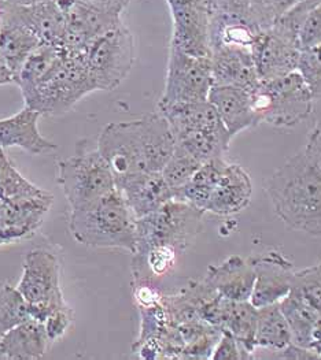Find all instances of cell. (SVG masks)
Wrapping results in <instances>:
<instances>
[{
  "label": "cell",
  "mask_w": 321,
  "mask_h": 360,
  "mask_svg": "<svg viewBox=\"0 0 321 360\" xmlns=\"http://www.w3.org/2000/svg\"><path fill=\"white\" fill-rule=\"evenodd\" d=\"M175 148V134L158 111L134 121L107 124L98 139V151L111 169L114 180L162 172Z\"/></svg>",
  "instance_id": "6da1fadb"
},
{
  "label": "cell",
  "mask_w": 321,
  "mask_h": 360,
  "mask_svg": "<svg viewBox=\"0 0 321 360\" xmlns=\"http://www.w3.org/2000/svg\"><path fill=\"white\" fill-rule=\"evenodd\" d=\"M276 215L291 229L321 234V166L303 153L291 156L265 182Z\"/></svg>",
  "instance_id": "7a4b0ae2"
},
{
  "label": "cell",
  "mask_w": 321,
  "mask_h": 360,
  "mask_svg": "<svg viewBox=\"0 0 321 360\" xmlns=\"http://www.w3.org/2000/svg\"><path fill=\"white\" fill-rule=\"evenodd\" d=\"M136 221L125 198L115 188L85 206L70 208L69 232L81 245L134 254Z\"/></svg>",
  "instance_id": "3957f363"
},
{
  "label": "cell",
  "mask_w": 321,
  "mask_h": 360,
  "mask_svg": "<svg viewBox=\"0 0 321 360\" xmlns=\"http://www.w3.org/2000/svg\"><path fill=\"white\" fill-rule=\"evenodd\" d=\"M205 211L180 200H169L136 221V251L143 255L156 247H170L183 254L202 229Z\"/></svg>",
  "instance_id": "277c9868"
},
{
  "label": "cell",
  "mask_w": 321,
  "mask_h": 360,
  "mask_svg": "<svg viewBox=\"0 0 321 360\" xmlns=\"http://www.w3.org/2000/svg\"><path fill=\"white\" fill-rule=\"evenodd\" d=\"M257 124L294 128L313 111L315 99L299 72L261 81L253 91Z\"/></svg>",
  "instance_id": "5b68a950"
},
{
  "label": "cell",
  "mask_w": 321,
  "mask_h": 360,
  "mask_svg": "<svg viewBox=\"0 0 321 360\" xmlns=\"http://www.w3.org/2000/svg\"><path fill=\"white\" fill-rule=\"evenodd\" d=\"M94 91L96 88L84 56L62 53L61 60L24 101L27 107L42 115H61L70 111Z\"/></svg>",
  "instance_id": "8992f818"
},
{
  "label": "cell",
  "mask_w": 321,
  "mask_h": 360,
  "mask_svg": "<svg viewBox=\"0 0 321 360\" xmlns=\"http://www.w3.org/2000/svg\"><path fill=\"white\" fill-rule=\"evenodd\" d=\"M56 182L70 208L85 206L115 189V180L105 158L96 150H80L56 163Z\"/></svg>",
  "instance_id": "52a82bcc"
},
{
  "label": "cell",
  "mask_w": 321,
  "mask_h": 360,
  "mask_svg": "<svg viewBox=\"0 0 321 360\" xmlns=\"http://www.w3.org/2000/svg\"><path fill=\"white\" fill-rule=\"evenodd\" d=\"M134 59V34L124 24L96 39L84 55L96 91L118 88L132 70Z\"/></svg>",
  "instance_id": "ba28073f"
},
{
  "label": "cell",
  "mask_w": 321,
  "mask_h": 360,
  "mask_svg": "<svg viewBox=\"0 0 321 360\" xmlns=\"http://www.w3.org/2000/svg\"><path fill=\"white\" fill-rule=\"evenodd\" d=\"M212 88L210 58L192 56L169 47L165 88L158 105L203 102L209 99Z\"/></svg>",
  "instance_id": "9c48e42d"
},
{
  "label": "cell",
  "mask_w": 321,
  "mask_h": 360,
  "mask_svg": "<svg viewBox=\"0 0 321 360\" xmlns=\"http://www.w3.org/2000/svg\"><path fill=\"white\" fill-rule=\"evenodd\" d=\"M172 17L170 46L192 56L212 58L209 0H166Z\"/></svg>",
  "instance_id": "30bf717a"
},
{
  "label": "cell",
  "mask_w": 321,
  "mask_h": 360,
  "mask_svg": "<svg viewBox=\"0 0 321 360\" xmlns=\"http://www.w3.org/2000/svg\"><path fill=\"white\" fill-rule=\"evenodd\" d=\"M17 288L32 306H66L61 288V263L50 251L34 250L27 254Z\"/></svg>",
  "instance_id": "8fae6325"
},
{
  "label": "cell",
  "mask_w": 321,
  "mask_h": 360,
  "mask_svg": "<svg viewBox=\"0 0 321 360\" xmlns=\"http://www.w3.org/2000/svg\"><path fill=\"white\" fill-rule=\"evenodd\" d=\"M248 259L256 273L250 303L260 309L282 302L293 289V262L277 250H269Z\"/></svg>",
  "instance_id": "7c38bea8"
},
{
  "label": "cell",
  "mask_w": 321,
  "mask_h": 360,
  "mask_svg": "<svg viewBox=\"0 0 321 360\" xmlns=\"http://www.w3.org/2000/svg\"><path fill=\"white\" fill-rule=\"evenodd\" d=\"M251 52L261 81L283 77L298 70L301 55L298 40L275 26L261 30Z\"/></svg>",
  "instance_id": "4fadbf2b"
},
{
  "label": "cell",
  "mask_w": 321,
  "mask_h": 360,
  "mask_svg": "<svg viewBox=\"0 0 321 360\" xmlns=\"http://www.w3.org/2000/svg\"><path fill=\"white\" fill-rule=\"evenodd\" d=\"M53 206L51 193L40 198L0 200V245L33 237Z\"/></svg>",
  "instance_id": "5bb4252c"
},
{
  "label": "cell",
  "mask_w": 321,
  "mask_h": 360,
  "mask_svg": "<svg viewBox=\"0 0 321 360\" xmlns=\"http://www.w3.org/2000/svg\"><path fill=\"white\" fill-rule=\"evenodd\" d=\"M134 218L140 219L173 199V191L160 172L137 173L115 180Z\"/></svg>",
  "instance_id": "9a60e30c"
},
{
  "label": "cell",
  "mask_w": 321,
  "mask_h": 360,
  "mask_svg": "<svg viewBox=\"0 0 321 360\" xmlns=\"http://www.w3.org/2000/svg\"><path fill=\"white\" fill-rule=\"evenodd\" d=\"M256 273L250 259L239 255L227 257L208 269L203 283L215 295L231 302H248L251 297Z\"/></svg>",
  "instance_id": "2e32d148"
},
{
  "label": "cell",
  "mask_w": 321,
  "mask_h": 360,
  "mask_svg": "<svg viewBox=\"0 0 321 360\" xmlns=\"http://www.w3.org/2000/svg\"><path fill=\"white\" fill-rule=\"evenodd\" d=\"M253 182L250 174L237 163L225 165L222 174L214 185L205 212L229 217L241 212L250 205Z\"/></svg>",
  "instance_id": "e0dca14e"
},
{
  "label": "cell",
  "mask_w": 321,
  "mask_h": 360,
  "mask_svg": "<svg viewBox=\"0 0 321 360\" xmlns=\"http://www.w3.org/2000/svg\"><path fill=\"white\" fill-rule=\"evenodd\" d=\"M42 114L24 107L17 114L0 120V148L18 147L30 155L50 154L58 146L46 139L39 130Z\"/></svg>",
  "instance_id": "ac0fdd59"
},
{
  "label": "cell",
  "mask_w": 321,
  "mask_h": 360,
  "mask_svg": "<svg viewBox=\"0 0 321 360\" xmlns=\"http://www.w3.org/2000/svg\"><path fill=\"white\" fill-rule=\"evenodd\" d=\"M213 85L238 86L253 92L261 82L253 52L238 47H220L212 51Z\"/></svg>",
  "instance_id": "d6986e66"
},
{
  "label": "cell",
  "mask_w": 321,
  "mask_h": 360,
  "mask_svg": "<svg viewBox=\"0 0 321 360\" xmlns=\"http://www.w3.org/2000/svg\"><path fill=\"white\" fill-rule=\"evenodd\" d=\"M208 101L213 104L232 139L243 130L258 125L253 92L247 89L228 85H213Z\"/></svg>",
  "instance_id": "ffe728a7"
},
{
  "label": "cell",
  "mask_w": 321,
  "mask_h": 360,
  "mask_svg": "<svg viewBox=\"0 0 321 360\" xmlns=\"http://www.w3.org/2000/svg\"><path fill=\"white\" fill-rule=\"evenodd\" d=\"M279 306L289 322L293 344L317 354L321 359V309L293 290Z\"/></svg>",
  "instance_id": "44dd1931"
},
{
  "label": "cell",
  "mask_w": 321,
  "mask_h": 360,
  "mask_svg": "<svg viewBox=\"0 0 321 360\" xmlns=\"http://www.w3.org/2000/svg\"><path fill=\"white\" fill-rule=\"evenodd\" d=\"M32 29L43 44L61 47L66 34V18L56 0L33 6H0Z\"/></svg>",
  "instance_id": "7402d4cb"
},
{
  "label": "cell",
  "mask_w": 321,
  "mask_h": 360,
  "mask_svg": "<svg viewBox=\"0 0 321 360\" xmlns=\"http://www.w3.org/2000/svg\"><path fill=\"white\" fill-rule=\"evenodd\" d=\"M40 44L43 43L32 29L10 11L0 8V52L14 77Z\"/></svg>",
  "instance_id": "603a6c76"
},
{
  "label": "cell",
  "mask_w": 321,
  "mask_h": 360,
  "mask_svg": "<svg viewBox=\"0 0 321 360\" xmlns=\"http://www.w3.org/2000/svg\"><path fill=\"white\" fill-rule=\"evenodd\" d=\"M51 341L43 322L29 318L0 337V355L6 359H40Z\"/></svg>",
  "instance_id": "cb8c5ba5"
},
{
  "label": "cell",
  "mask_w": 321,
  "mask_h": 360,
  "mask_svg": "<svg viewBox=\"0 0 321 360\" xmlns=\"http://www.w3.org/2000/svg\"><path fill=\"white\" fill-rule=\"evenodd\" d=\"M293 344L289 322L279 303L257 309V325L254 335L256 348H267L273 352Z\"/></svg>",
  "instance_id": "d4e9b609"
},
{
  "label": "cell",
  "mask_w": 321,
  "mask_h": 360,
  "mask_svg": "<svg viewBox=\"0 0 321 360\" xmlns=\"http://www.w3.org/2000/svg\"><path fill=\"white\" fill-rule=\"evenodd\" d=\"M61 50L50 44H40L30 53L21 70L14 77V82L21 88L24 99L51 72V69L61 60Z\"/></svg>",
  "instance_id": "484cf974"
},
{
  "label": "cell",
  "mask_w": 321,
  "mask_h": 360,
  "mask_svg": "<svg viewBox=\"0 0 321 360\" xmlns=\"http://www.w3.org/2000/svg\"><path fill=\"white\" fill-rule=\"evenodd\" d=\"M49 195L47 191L27 181L0 148V200H18Z\"/></svg>",
  "instance_id": "4316f807"
},
{
  "label": "cell",
  "mask_w": 321,
  "mask_h": 360,
  "mask_svg": "<svg viewBox=\"0 0 321 360\" xmlns=\"http://www.w3.org/2000/svg\"><path fill=\"white\" fill-rule=\"evenodd\" d=\"M30 318L29 303L17 286L0 288V337Z\"/></svg>",
  "instance_id": "83f0119b"
},
{
  "label": "cell",
  "mask_w": 321,
  "mask_h": 360,
  "mask_svg": "<svg viewBox=\"0 0 321 360\" xmlns=\"http://www.w3.org/2000/svg\"><path fill=\"white\" fill-rule=\"evenodd\" d=\"M202 165L203 163L198 160L195 156L188 154L187 151L176 146L175 153L160 172L163 179L173 191V198L175 192L183 185H186Z\"/></svg>",
  "instance_id": "f1b7e54d"
},
{
  "label": "cell",
  "mask_w": 321,
  "mask_h": 360,
  "mask_svg": "<svg viewBox=\"0 0 321 360\" xmlns=\"http://www.w3.org/2000/svg\"><path fill=\"white\" fill-rule=\"evenodd\" d=\"M291 290L321 309V262L295 271Z\"/></svg>",
  "instance_id": "f546056e"
},
{
  "label": "cell",
  "mask_w": 321,
  "mask_h": 360,
  "mask_svg": "<svg viewBox=\"0 0 321 360\" xmlns=\"http://www.w3.org/2000/svg\"><path fill=\"white\" fill-rule=\"evenodd\" d=\"M298 72L309 86L315 102L321 101V44L301 50Z\"/></svg>",
  "instance_id": "4dcf8cb0"
},
{
  "label": "cell",
  "mask_w": 321,
  "mask_h": 360,
  "mask_svg": "<svg viewBox=\"0 0 321 360\" xmlns=\"http://www.w3.org/2000/svg\"><path fill=\"white\" fill-rule=\"evenodd\" d=\"M299 1L302 0H250V4L258 25L264 30Z\"/></svg>",
  "instance_id": "1f68e13d"
},
{
  "label": "cell",
  "mask_w": 321,
  "mask_h": 360,
  "mask_svg": "<svg viewBox=\"0 0 321 360\" xmlns=\"http://www.w3.org/2000/svg\"><path fill=\"white\" fill-rule=\"evenodd\" d=\"M298 41L301 50L321 44V0L317 1L306 14L299 26Z\"/></svg>",
  "instance_id": "d6a6232c"
},
{
  "label": "cell",
  "mask_w": 321,
  "mask_h": 360,
  "mask_svg": "<svg viewBox=\"0 0 321 360\" xmlns=\"http://www.w3.org/2000/svg\"><path fill=\"white\" fill-rule=\"evenodd\" d=\"M210 359H251V356L246 354V351L241 348V344L238 342V340L234 335L222 330V333L220 335V338L214 347L213 352L210 355Z\"/></svg>",
  "instance_id": "836d02e7"
},
{
  "label": "cell",
  "mask_w": 321,
  "mask_h": 360,
  "mask_svg": "<svg viewBox=\"0 0 321 360\" xmlns=\"http://www.w3.org/2000/svg\"><path fill=\"white\" fill-rule=\"evenodd\" d=\"M73 309L69 306L55 309L53 314L43 322L47 330V335L51 342L61 340L73 322Z\"/></svg>",
  "instance_id": "e575fe53"
},
{
  "label": "cell",
  "mask_w": 321,
  "mask_h": 360,
  "mask_svg": "<svg viewBox=\"0 0 321 360\" xmlns=\"http://www.w3.org/2000/svg\"><path fill=\"white\" fill-rule=\"evenodd\" d=\"M75 1L80 3L85 7L94 8V10L106 11V13H115V14L122 15L124 10L127 8V6L132 0H75Z\"/></svg>",
  "instance_id": "d590c367"
},
{
  "label": "cell",
  "mask_w": 321,
  "mask_h": 360,
  "mask_svg": "<svg viewBox=\"0 0 321 360\" xmlns=\"http://www.w3.org/2000/svg\"><path fill=\"white\" fill-rule=\"evenodd\" d=\"M303 154L321 166V120L316 124V127L312 129Z\"/></svg>",
  "instance_id": "8d00e7d4"
},
{
  "label": "cell",
  "mask_w": 321,
  "mask_h": 360,
  "mask_svg": "<svg viewBox=\"0 0 321 360\" xmlns=\"http://www.w3.org/2000/svg\"><path fill=\"white\" fill-rule=\"evenodd\" d=\"M14 82V76L11 73V70L8 69L1 52H0V85H6Z\"/></svg>",
  "instance_id": "74e56055"
},
{
  "label": "cell",
  "mask_w": 321,
  "mask_h": 360,
  "mask_svg": "<svg viewBox=\"0 0 321 360\" xmlns=\"http://www.w3.org/2000/svg\"><path fill=\"white\" fill-rule=\"evenodd\" d=\"M54 0H0V6H33Z\"/></svg>",
  "instance_id": "f35d334b"
}]
</instances>
